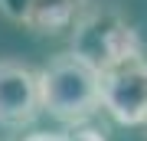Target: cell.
<instances>
[{"mask_svg": "<svg viewBox=\"0 0 147 141\" xmlns=\"http://www.w3.org/2000/svg\"><path fill=\"white\" fill-rule=\"evenodd\" d=\"M69 33H72L69 52L88 69H95L98 76L115 66L131 63V59H144V43L137 30L115 7H88L72 23Z\"/></svg>", "mask_w": 147, "mask_h": 141, "instance_id": "1", "label": "cell"}, {"mask_svg": "<svg viewBox=\"0 0 147 141\" xmlns=\"http://www.w3.org/2000/svg\"><path fill=\"white\" fill-rule=\"evenodd\" d=\"M39 108L49 112L62 125H85L101 108L98 99V72L88 69L72 52H59L36 72Z\"/></svg>", "mask_w": 147, "mask_h": 141, "instance_id": "2", "label": "cell"}, {"mask_svg": "<svg viewBox=\"0 0 147 141\" xmlns=\"http://www.w3.org/2000/svg\"><path fill=\"white\" fill-rule=\"evenodd\" d=\"M101 108L121 125H147V59H131L98 76Z\"/></svg>", "mask_w": 147, "mask_h": 141, "instance_id": "3", "label": "cell"}, {"mask_svg": "<svg viewBox=\"0 0 147 141\" xmlns=\"http://www.w3.org/2000/svg\"><path fill=\"white\" fill-rule=\"evenodd\" d=\"M39 112L36 72L16 59H0V125L23 128Z\"/></svg>", "mask_w": 147, "mask_h": 141, "instance_id": "4", "label": "cell"}, {"mask_svg": "<svg viewBox=\"0 0 147 141\" xmlns=\"http://www.w3.org/2000/svg\"><path fill=\"white\" fill-rule=\"evenodd\" d=\"M88 10V0H33L30 16L23 26L42 36H56V33L72 30V23Z\"/></svg>", "mask_w": 147, "mask_h": 141, "instance_id": "5", "label": "cell"}, {"mask_svg": "<svg viewBox=\"0 0 147 141\" xmlns=\"http://www.w3.org/2000/svg\"><path fill=\"white\" fill-rule=\"evenodd\" d=\"M30 7H33V0H0V13L13 23H26Z\"/></svg>", "mask_w": 147, "mask_h": 141, "instance_id": "6", "label": "cell"}, {"mask_svg": "<svg viewBox=\"0 0 147 141\" xmlns=\"http://www.w3.org/2000/svg\"><path fill=\"white\" fill-rule=\"evenodd\" d=\"M62 141H108V138H105V131H98V128H75V131H69V135H62Z\"/></svg>", "mask_w": 147, "mask_h": 141, "instance_id": "7", "label": "cell"}, {"mask_svg": "<svg viewBox=\"0 0 147 141\" xmlns=\"http://www.w3.org/2000/svg\"><path fill=\"white\" fill-rule=\"evenodd\" d=\"M23 141H62V135H49V131H36V135L23 138Z\"/></svg>", "mask_w": 147, "mask_h": 141, "instance_id": "8", "label": "cell"}]
</instances>
